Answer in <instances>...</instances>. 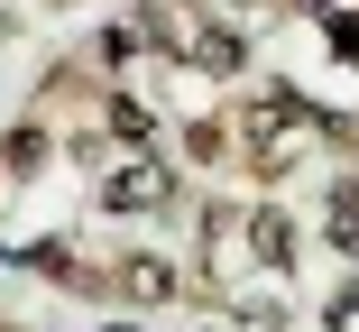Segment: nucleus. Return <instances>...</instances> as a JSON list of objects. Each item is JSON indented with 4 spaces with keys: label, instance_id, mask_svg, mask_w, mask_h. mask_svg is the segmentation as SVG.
I'll use <instances>...</instances> for the list:
<instances>
[{
    "label": "nucleus",
    "instance_id": "obj_1",
    "mask_svg": "<svg viewBox=\"0 0 359 332\" xmlns=\"http://www.w3.org/2000/svg\"><path fill=\"white\" fill-rule=\"evenodd\" d=\"M240 139H249V157H258V166L276 175L285 157L323 148V120H313V111H304L295 93H276V84H267V93H249V102H240Z\"/></svg>",
    "mask_w": 359,
    "mask_h": 332
},
{
    "label": "nucleus",
    "instance_id": "obj_5",
    "mask_svg": "<svg viewBox=\"0 0 359 332\" xmlns=\"http://www.w3.org/2000/svg\"><path fill=\"white\" fill-rule=\"evenodd\" d=\"M249 240H258V258H276V268H285V258H295V231H285L276 213H258V231H249Z\"/></svg>",
    "mask_w": 359,
    "mask_h": 332
},
{
    "label": "nucleus",
    "instance_id": "obj_2",
    "mask_svg": "<svg viewBox=\"0 0 359 332\" xmlns=\"http://www.w3.org/2000/svg\"><path fill=\"white\" fill-rule=\"evenodd\" d=\"M166 194H175V166L138 148V157H120V166L102 175V213H157Z\"/></svg>",
    "mask_w": 359,
    "mask_h": 332
},
{
    "label": "nucleus",
    "instance_id": "obj_3",
    "mask_svg": "<svg viewBox=\"0 0 359 332\" xmlns=\"http://www.w3.org/2000/svg\"><path fill=\"white\" fill-rule=\"evenodd\" d=\"M120 296H129V305H166V296H175V268H166V258H148V249H138L129 268H120Z\"/></svg>",
    "mask_w": 359,
    "mask_h": 332
},
{
    "label": "nucleus",
    "instance_id": "obj_4",
    "mask_svg": "<svg viewBox=\"0 0 359 332\" xmlns=\"http://www.w3.org/2000/svg\"><path fill=\"white\" fill-rule=\"evenodd\" d=\"M28 185V175H46V129H10V139H0V185Z\"/></svg>",
    "mask_w": 359,
    "mask_h": 332
}]
</instances>
